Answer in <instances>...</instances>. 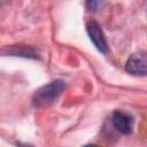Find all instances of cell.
<instances>
[{"mask_svg": "<svg viewBox=\"0 0 147 147\" xmlns=\"http://www.w3.org/2000/svg\"><path fill=\"white\" fill-rule=\"evenodd\" d=\"M64 87H65L64 83L60 79L51 82L47 85H44L42 87L37 90V92L33 95L34 107L40 108V107H45V106L53 103L59 98V95L62 93Z\"/></svg>", "mask_w": 147, "mask_h": 147, "instance_id": "6da1fadb", "label": "cell"}, {"mask_svg": "<svg viewBox=\"0 0 147 147\" xmlns=\"http://www.w3.org/2000/svg\"><path fill=\"white\" fill-rule=\"evenodd\" d=\"M126 70L133 76L147 75V53L138 52L132 54L126 61Z\"/></svg>", "mask_w": 147, "mask_h": 147, "instance_id": "7a4b0ae2", "label": "cell"}, {"mask_svg": "<svg viewBox=\"0 0 147 147\" xmlns=\"http://www.w3.org/2000/svg\"><path fill=\"white\" fill-rule=\"evenodd\" d=\"M87 33L92 40V42L94 44V46L101 52V53H107L108 52V45L106 41V38L103 36V32L100 28V25L92 21L87 24Z\"/></svg>", "mask_w": 147, "mask_h": 147, "instance_id": "3957f363", "label": "cell"}, {"mask_svg": "<svg viewBox=\"0 0 147 147\" xmlns=\"http://www.w3.org/2000/svg\"><path fill=\"white\" fill-rule=\"evenodd\" d=\"M111 122H113L114 127L118 132H121L123 134H129L132 132L133 119L129 114L121 111V110H116V111H114V114L111 116Z\"/></svg>", "mask_w": 147, "mask_h": 147, "instance_id": "277c9868", "label": "cell"}, {"mask_svg": "<svg viewBox=\"0 0 147 147\" xmlns=\"http://www.w3.org/2000/svg\"><path fill=\"white\" fill-rule=\"evenodd\" d=\"M106 0H86V8L91 11L96 10Z\"/></svg>", "mask_w": 147, "mask_h": 147, "instance_id": "5b68a950", "label": "cell"}]
</instances>
